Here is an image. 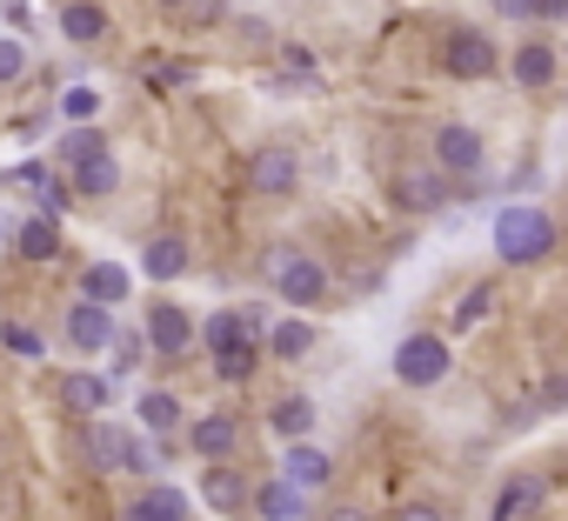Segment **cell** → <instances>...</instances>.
Instances as JSON below:
<instances>
[{"label":"cell","instance_id":"cell-1","mask_svg":"<svg viewBox=\"0 0 568 521\" xmlns=\"http://www.w3.org/2000/svg\"><path fill=\"white\" fill-rule=\"evenodd\" d=\"M488 241H495V254L508 260V268H528V260H541V254L555 247V221H548L541 207H521V201H515V207L495 214V234H488Z\"/></svg>","mask_w":568,"mask_h":521},{"label":"cell","instance_id":"cell-2","mask_svg":"<svg viewBox=\"0 0 568 521\" xmlns=\"http://www.w3.org/2000/svg\"><path fill=\"white\" fill-rule=\"evenodd\" d=\"M267 282H274V295L288 302V308L328 302V268H322L315 254H302V247H267Z\"/></svg>","mask_w":568,"mask_h":521},{"label":"cell","instance_id":"cell-3","mask_svg":"<svg viewBox=\"0 0 568 521\" xmlns=\"http://www.w3.org/2000/svg\"><path fill=\"white\" fill-rule=\"evenodd\" d=\"M448 368H455V348L442 335H408L395 348V381L402 388H435V381H448Z\"/></svg>","mask_w":568,"mask_h":521},{"label":"cell","instance_id":"cell-4","mask_svg":"<svg viewBox=\"0 0 568 521\" xmlns=\"http://www.w3.org/2000/svg\"><path fill=\"white\" fill-rule=\"evenodd\" d=\"M442 68H448L455 81H488V74H495V41H488L481 28H455V34L442 41Z\"/></svg>","mask_w":568,"mask_h":521},{"label":"cell","instance_id":"cell-5","mask_svg":"<svg viewBox=\"0 0 568 521\" xmlns=\"http://www.w3.org/2000/svg\"><path fill=\"white\" fill-rule=\"evenodd\" d=\"M114 335H121V328H114V308H108V302H88V295H81V302L68 308V348H81V355H108Z\"/></svg>","mask_w":568,"mask_h":521},{"label":"cell","instance_id":"cell-6","mask_svg":"<svg viewBox=\"0 0 568 521\" xmlns=\"http://www.w3.org/2000/svg\"><path fill=\"white\" fill-rule=\"evenodd\" d=\"M247 187L254 194H295L302 187V161L288 147H254L247 154Z\"/></svg>","mask_w":568,"mask_h":521},{"label":"cell","instance_id":"cell-7","mask_svg":"<svg viewBox=\"0 0 568 521\" xmlns=\"http://www.w3.org/2000/svg\"><path fill=\"white\" fill-rule=\"evenodd\" d=\"M128 448H134V428H121V421H108V415H94V421H88L81 454H88V468H94V474L128 468Z\"/></svg>","mask_w":568,"mask_h":521},{"label":"cell","instance_id":"cell-8","mask_svg":"<svg viewBox=\"0 0 568 521\" xmlns=\"http://www.w3.org/2000/svg\"><path fill=\"white\" fill-rule=\"evenodd\" d=\"M148 348H154V355H168V361H174V355H187V348H194V321H187V308L154 302V308H148Z\"/></svg>","mask_w":568,"mask_h":521},{"label":"cell","instance_id":"cell-9","mask_svg":"<svg viewBox=\"0 0 568 521\" xmlns=\"http://www.w3.org/2000/svg\"><path fill=\"white\" fill-rule=\"evenodd\" d=\"M187 488H174V481H154V488H141L128 508H121V521H187Z\"/></svg>","mask_w":568,"mask_h":521},{"label":"cell","instance_id":"cell-10","mask_svg":"<svg viewBox=\"0 0 568 521\" xmlns=\"http://www.w3.org/2000/svg\"><path fill=\"white\" fill-rule=\"evenodd\" d=\"M187 260H194V254H187L181 234H154V241L141 247V275H148V282H181Z\"/></svg>","mask_w":568,"mask_h":521},{"label":"cell","instance_id":"cell-11","mask_svg":"<svg viewBox=\"0 0 568 521\" xmlns=\"http://www.w3.org/2000/svg\"><path fill=\"white\" fill-rule=\"evenodd\" d=\"M435 167H448V174H475V167H481V134L462 127V121L442 127V134H435Z\"/></svg>","mask_w":568,"mask_h":521},{"label":"cell","instance_id":"cell-12","mask_svg":"<svg viewBox=\"0 0 568 521\" xmlns=\"http://www.w3.org/2000/svg\"><path fill=\"white\" fill-rule=\"evenodd\" d=\"M201 501H207L214 514H241L254 494H247V481H241L227 461H207V474H201Z\"/></svg>","mask_w":568,"mask_h":521},{"label":"cell","instance_id":"cell-13","mask_svg":"<svg viewBox=\"0 0 568 521\" xmlns=\"http://www.w3.org/2000/svg\"><path fill=\"white\" fill-rule=\"evenodd\" d=\"M281 474H288V481H302V488L315 494V488H328L335 461H328V454H322V448H315V441L302 435V441H288V454H281Z\"/></svg>","mask_w":568,"mask_h":521},{"label":"cell","instance_id":"cell-14","mask_svg":"<svg viewBox=\"0 0 568 521\" xmlns=\"http://www.w3.org/2000/svg\"><path fill=\"white\" fill-rule=\"evenodd\" d=\"M254 508H261V521H302V508H308V488L302 481H261L254 488Z\"/></svg>","mask_w":568,"mask_h":521},{"label":"cell","instance_id":"cell-15","mask_svg":"<svg viewBox=\"0 0 568 521\" xmlns=\"http://www.w3.org/2000/svg\"><path fill=\"white\" fill-rule=\"evenodd\" d=\"M442 174H448V167H408L402 187H395V201L415 207V214H435V207L448 201V181H442Z\"/></svg>","mask_w":568,"mask_h":521},{"label":"cell","instance_id":"cell-16","mask_svg":"<svg viewBox=\"0 0 568 521\" xmlns=\"http://www.w3.org/2000/svg\"><path fill=\"white\" fill-rule=\"evenodd\" d=\"M108 14H101V0H68V8H61V34L74 41V48H101L108 41Z\"/></svg>","mask_w":568,"mask_h":521},{"label":"cell","instance_id":"cell-17","mask_svg":"<svg viewBox=\"0 0 568 521\" xmlns=\"http://www.w3.org/2000/svg\"><path fill=\"white\" fill-rule=\"evenodd\" d=\"M61 401H68L74 415H101V408L114 401V381H108V375H94V368H74V375L61 381Z\"/></svg>","mask_w":568,"mask_h":521},{"label":"cell","instance_id":"cell-18","mask_svg":"<svg viewBox=\"0 0 568 521\" xmlns=\"http://www.w3.org/2000/svg\"><path fill=\"white\" fill-rule=\"evenodd\" d=\"M187 448H194V454H207V461H227V454L241 448V428H234L227 415H201V421L187 428Z\"/></svg>","mask_w":568,"mask_h":521},{"label":"cell","instance_id":"cell-19","mask_svg":"<svg viewBox=\"0 0 568 521\" xmlns=\"http://www.w3.org/2000/svg\"><path fill=\"white\" fill-rule=\"evenodd\" d=\"M128 288H134V275L121 268V260H94V268L81 275V295H88V302H108V308H121Z\"/></svg>","mask_w":568,"mask_h":521},{"label":"cell","instance_id":"cell-20","mask_svg":"<svg viewBox=\"0 0 568 521\" xmlns=\"http://www.w3.org/2000/svg\"><path fill=\"white\" fill-rule=\"evenodd\" d=\"M14 247H21L28 260H54V254H61V214H48V207H41V214H28Z\"/></svg>","mask_w":568,"mask_h":521},{"label":"cell","instance_id":"cell-21","mask_svg":"<svg viewBox=\"0 0 568 521\" xmlns=\"http://www.w3.org/2000/svg\"><path fill=\"white\" fill-rule=\"evenodd\" d=\"M74 187L88 194V201H101V194H114L121 187V161L101 147V154H88V161H74Z\"/></svg>","mask_w":568,"mask_h":521},{"label":"cell","instance_id":"cell-22","mask_svg":"<svg viewBox=\"0 0 568 521\" xmlns=\"http://www.w3.org/2000/svg\"><path fill=\"white\" fill-rule=\"evenodd\" d=\"M141 428L148 435H174L181 428V395H168V388H141Z\"/></svg>","mask_w":568,"mask_h":521},{"label":"cell","instance_id":"cell-23","mask_svg":"<svg viewBox=\"0 0 568 521\" xmlns=\"http://www.w3.org/2000/svg\"><path fill=\"white\" fill-rule=\"evenodd\" d=\"M234 341H254L247 321H241V308H221V315L201 321V348H207V355H221V348H234Z\"/></svg>","mask_w":568,"mask_h":521},{"label":"cell","instance_id":"cell-24","mask_svg":"<svg viewBox=\"0 0 568 521\" xmlns=\"http://www.w3.org/2000/svg\"><path fill=\"white\" fill-rule=\"evenodd\" d=\"M267 348H274V361H302L315 348V328L308 321H274L267 328Z\"/></svg>","mask_w":568,"mask_h":521},{"label":"cell","instance_id":"cell-25","mask_svg":"<svg viewBox=\"0 0 568 521\" xmlns=\"http://www.w3.org/2000/svg\"><path fill=\"white\" fill-rule=\"evenodd\" d=\"M308 428H315V401H308V395L274 401V435H281V441H302Z\"/></svg>","mask_w":568,"mask_h":521},{"label":"cell","instance_id":"cell-26","mask_svg":"<svg viewBox=\"0 0 568 521\" xmlns=\"http://www.w3.org/2000/svg\"><path fill=\"white\" fill-rule=\"evenodd\" d=\"M508 68H515V81H521V88H541V81H555V54H548L541 41L515 48V61H508Z\"/></svg>","mask_w":568,"mask_h":521},{"label":"cell","instance_id":"cell-27","mask_svg":"<svg viewBox=\"0 0 568 521\" xmlns=\"http://www.w3.org/2000/svg\"><path fill=\"white\" fill-rule=\"evenodd\" d=\"M254 361H261V348H254V341H234V348H221V355H214V375H221L227 388H241V381L254 375Z\"/></svg>","mask_w":568,"mask_h":521},{"label":"cell","instance_id":"cell-28","mask_svg":"<svg viewBox=\"0 0 568 521\" xmlns=\"http://www.w3.org/2000/svg\"><path fill=\"white\" fill-rule=\"evenodd\" d=\"M535 501H541V481H535V474H515V481L501 488V501H495V521H515V514L535 508Z\"/></svg>","mask_w":568,"mask_h":521},{"label":"cell","instance_id":"cell-29","mask_svg":"<svg viewBox=\"0 0 568 521\" xmlns=\"http://www.w3.org/2000/svg\"><path fill=\"white\" fill-rule=\"evenodd\" d=\"M0 341H8V355H14V361H41V355H48L41 328H28V321H8V328H0Z\"/></svg>","mask_w":568,"mask_h":521},{"label":"cell","instance_id":"cell-30","mask_svg":"<svg viewBox=\"0 0 568 521\" xmlns=\"http://www.w3.org/2000/svg\"><path fill=\"white\" fill-rule=\"evenodd\" d=\"M101 147H108V134H94V121H74V134L61 141L68 161H88V154H101Z\"/></svg>","mask_w":568,"mask_h":521},{"label":"cell","instance_id":"cell-31","mask_svg":"<svg viewBox=\"0 0 568 521\" xmlns=\"http://www.w3.org/2000/svg\"><path fill=\"white\" fill-rule=\"evenodd\" d=\"M488 308H495V288H468V302L455 308V328H481Z\"/></svg>","mask_w":568,"mask_h":521},{"label":"cell","instance_id":"cell-32","mask_svg":"<svg viewBox=\"0 0 568 521\" xmlns=\"http://www.w3.org/2000/svg\"><path fill=\"white\" fill-rule=\"evenodd\" d=\"M61 114H68V121H94V114H101V94H94V88H68V94H61Z\"/></svg>","mask_w":568,"mask_h":521},{"label":"cell","instance_id":"cell-33","mask_svg":"<svg viewBox=\"0 0 568 521\" xmlns=\"http://www.w3.org/2000/svg\"><path fill=\"white\" fill-rule=\"evenodd\" d=\"M281 74H288L295 88H308L315 81V54L308 48H281Z\"/></svg>","mask_w":568,"mask_h":521},{"label":"cell","instance_id":"cell-34","mask_svg":"<svg viewBox=\"0 0 568 521\" xmlns=\"http://www.w3.org/2000/svg\"><path fill=\"white\" fill-rule=\"evenodd\" d=\"M28 74V48L14 34H0V81H21Z\"/></svg>","mask_w":568,"mask_h":521},{"label":"cell","instance_id":"cell-35","mask_svg":"<svg viewBox=\"0 0 568 521\" xmlns=\"http://www.w3.org/2000/svg\"><path fill=\"white\" fill-rule=\"evenodd\" d=\"M181 14H187V28H214V21L227 14V0H187Z\"/></svg>","mask_w":568,"mask_h":521},{"label":"cell","instance_id":"cell-36","mask_svg":"<svg viewBox=\"0 0 568 521\" xmlns=\"http://www.w3.org/2000/svg\"><path fill=\"white\" fill-rule=\"evenodd\" d=\"M141 348H148L141 335H114V375H128V368L141 361Z\"/></svg>","mask_w":568,"mask_h":521},{"label":"cell","instance_id":"cell-37","mask_svg":"<svg viewBox=\"0 0 568 521\" xmlns=\"http://www.w3.org/2000/svg\"><path fill=\"white\" fill-rule=\"evenodd\" d=\"M8 181H14V187H34V194H41V187H48V181H54V174H48V167H41V161H21V167H14V174H8Z\"/></svg>","mask_w":568,"mask_h":521},{"label":"cell","instance_id":"cell-38","mask_svg":"<svg viewBox=\"0 0 568 521\" xmlns=\"http://www.w3.org/2000/svg\"><path fill=\"white\" fill-rule=\"evenodd\" d=\"M495 14H501V21H535L541 0H495Z\"/></svg>","mask_w":568,"mask_h":521},{"label":"cell","instance_id":"cell-39","mask_svg":"<svg viewBox=\"0 0 568 521\" xmlns=\"http://www.w3.org/2000/svg\"><path fill=\"white\" fill-rule=\"evenodd\" d=\"M541 408H568V375H555V381L541 388Z\"/></svg>","mask_w":568,"mask_h":521},{"label":"cell","instance_id":"cell-40","mask_svg":"<svg viewBox=\"0 0 568 521\" xmlns=\"http://www.w3.org/2000/svg\"><path fill=\"white\" fill-rule=\"evenodd\" d=\"M41 207H48V214H61V207H68V194H61V181H48V187H41Z\"/></svg>","mask_w":568,"mask_h":521},{"label":"cell","instance_id":"cell-41","mask_svg":"<svg viewBox=\"0 0 568 521\" xmlns=\"http://www.w3.org/2000/svg\"><path fill=\"white\" fill-rule=\"evenodd\" d=\"M395 521H442V514H435V508H428V501H408V508H402V514H395Z\"/></svg>","mask_w":568,"mask_h":521},{"label":"cell","instance_id":"cell-42","mask_svg":"<svg viewBox=\"0 0 568 521\" xmlns=\"http://www.w3.org/2000/svg\"><path fill=\"white\" fill-rule=\"evenodd\" d=\"M541 21H568V0H541Z\"/></svg>","mask_w":568,"mask_h":521},{"label":"cell","instance_id":"cell-43","mask_svg":"<svg viewBox=\"0 0 568 521\" xmlns=\"http://www.w3.org/2000/svg\"><path fill=\"white\" fill-rule=\"evenodd\" d=\"M328 521H368V508H328Z\"/></svg>","mask_w":568,"mask_h":521},{"label":"cell","instance_id":"cell-44","mask_svg":"<svg viewBox=\"0 0 568 521\" xmlns=\"http://www.w3.org/2000/svg\"><path fill=\"white\" fill-rule=\"evenodd\" d=\"M168 8H174V14H181V8H187V0H168Z\"/></svg>","mask_w":568,"mask_h":521}]
</instances>
